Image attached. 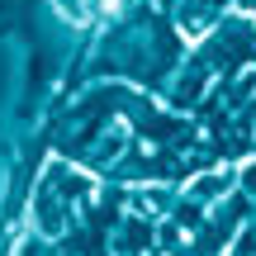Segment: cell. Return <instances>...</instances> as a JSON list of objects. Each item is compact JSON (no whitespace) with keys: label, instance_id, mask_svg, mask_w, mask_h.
<instances>
[{"label":"cell","instance_id":"1","mask_svg":"<svg viewBox=\"0 0 256 256\" xmlns=\"http://www.w3.org/2000/svg\"><path fill=\"white\" fill-rule=\"evenodd\" d=\"M52 10L66 24H90L95 19V0H52Z\"/></svg>","mask_w":256,"mask_h":256}]
</instances>
